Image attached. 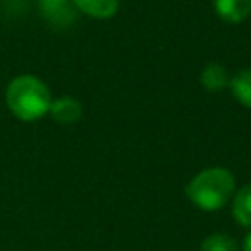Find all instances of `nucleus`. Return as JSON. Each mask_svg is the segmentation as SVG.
Instances as JSON below:
<instances>
[{
	"label": "nucleus",
	"mask_w": 251,
	"mask_h": 251,
	"mask_svg": "<svg viewBox=\"0 0 251 251\" xmlns=\"http://www.w3.org/2000/svg\"><path fill=\"white\" fill-rule=\"evenodd\" d=\"M233 188H235V178L227 169L210 167L200 171L186 184V196L196 208L206 212H216L229 202Z\"/></svg>",
	"instance_id": "obj_2"
},
{
	"label": "nucleus",
	"mask_w": 251,
	"mask_h": 251,
	"mask_svg": "<svg viewBox=\"0 0 251 251\" xmlns=\"http://www.w3.org/2000/svg\"><path fill=\"white\" fill-rule=\"evenodd\" d=\"M75 8L84 12L90 18H98V20H106L112 18L118 12L120 0H73Z\"/></svg>",
	"instance_id": "obj_6"
},
{
	"label": "nucleus",
	"mask_w": 251,
	"mask_h": 251,
	"mask_svg": "<svg viewBox=\"0 0 251 251\" xmlns=\"http://www.w3.org/2000/svg\"><path fill=\"white\" fill-rule=\"evenodd\" d=\"M214 10L227 24L243 22L251 12V0H214Z\"/></svg>",
	"instance_id": "obj_4"
},
{
	"label": "nucleus",
	"mask_w": 251,
	"mask_h": 251,
	"mask_svg": "<svg viewBox=\"0 0 251 251\" xmlns=\"http://www.w3.org/2000/svg\"><path fill=\"white\" fill-rule=\"evenodd\" d=\"M233 218L239 226L251 227V184H245L233 198Z\"/></svg>",
	"instance_id": "obj_8"
},
{
	"label": "nucleus",
	"mask_w": 251,
	"mask_h": 251,
	"mask_svg": "<svg viewBox=\"0 0 251 251\" xmlns=\"http://www.w3.org/2000/svg\"><path fill=\"white\" fill-rule=\"evenodd\" d=\"M51 102L53 98L49 88L45 86L43 80H39L33 75L16 76L6 88L8 110L24 122H33L49 114Z\"/></svg>",
	"instance_id": "obj_1"
},
{
	"label": "nucleus",
	"mask_w": 251,
	"mask_h": 251,
	"mask_svg": "<svg viewBox=\"0 0 251 251\" xmlns=\"http://www.w3.org/2000/svg\"><path fill=\"white\" fill-rule=\"evenodd\" d=\"M200 82L206 90L210 92H220L222 88L227 86L229 78H227V71L224 65L220 63H208L200 75Z\"/></svg>",
	"instance_id": "obj_7"
},
{
	"label": "nucleus",
	"mask_w": 251,
	"mask_h": 251,
	"mask_svg": "<svg viewBox=\"0 0 251 251\" xmlns=\"http://www.w3.org/2000/svg\"><path fill=\"white\" fill-rule=\"evenodd\" d=\"M243 251H251V233L245 237V241H243Z\"/></svg>",
	"instance_id": "obj_11"
},
{
	"label": "nucleus",
	"mask_w": 251,
	"mask_h": 251,
	"mask_svg": "<svg viewBox=\"0 0 251 251\" xmlns=\"http://www.w3.org/2000/svg\"><path fill=\"white\" fill-rule=\"evenodd\" d=\"M233 96L247 108H251V69L239 71L231 80H229Z\"/></svg>",
	"instance_id": "obj_9"
},
{
	"label": "nucleus",
	"mask_w": 251,
	"mask_h": 251,
	"mask_svg": "<svg viewBox=\"0 0 251 251\" xmlns=\"http://www.w3.org/2000/svg\"><path fill=\"white\" fill-rule=\"evenodd\" d=\"M49 114L51 118L61 124V126H71L75 122L80 120L82 116V106L76 98H71V96H63V98H57L51 102L49 106Z\"/></svg>",
	"instance_id": "obj_3"
},
{
	"label": "nucleus",
	"mask_w": 251,
	"mask_h": 251,
	"mask_svg": "<svg viewBox=\"0 0 251 251\" xmlns=\"http://www.w3.org/2000/svg\"><path fill=\"white\" fill-rule=\"evenodd\" d=\"M202 251H237V245L226 233H212L202 241Z\"/></svg>",
	"instance_id": "obj_10"
},
{
	"label": "nucleus",
	"mask_w": 251,
	"mask_h": 251,
	"mask_svg": "<svg viewBox=\"0 0 251 251\" xmlns=\"http://www.w3.org/2000/svg\"><path fill=\"white\" fill-rule=\"evenodd\" d=\"M39 8L51 24H71L76 10L73 0H39Z\"/></svg>",
	"instance_id": "obj_5"
}]
</instances>
